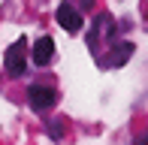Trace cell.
<instances>
[{"label": "cell", "mask_w": 148, "mask_h": 145, "mask_svg": "<svg viewBox=\"0 0 148 145\" xmlns=\"http://www.w3.org/2000/svg\"><path fill=\"white\" fill-rule=\"evenodd\" d=\"M133 57V42H118V45H112V51L106 55V67H124L127 61Z\"/></svg>", "instance_id": "cell-5"}, {"label": "cell", "mask_w": 148, "mask_h": 145, "mask_svg": "<svg viewBox=\"0 0 148 145\" xmlns=\"http://www.w3.org/2000/svg\"><path fill=\"white\" fill-rule=\"evenodd\" d=\"M133 145H148V130H145V133H139L136 139H133Z\"/></svg>", "instance_id": "cell-7"}, {"label": "cell", "mask_w": 148, "mask_h": 145, "mask_svg": "<svg viewBox=\"0 0 148 145\" xmlns=\"http://www.w3.org/2000/svg\"><path fill=\"white\" fill-rule=\"evenodd\" d=\"M49 136H51V139H64V124L49 121Z\"/></svg>", "instance_id": "cell-6"}, {"label": "cell", "mask_w": 148, "mask_h": 145, "mask_svg": "<svg viewBox=\"0 0 148 145\" xmlns=\"http://www.w3.org/2000/svg\"><path fill=\"white\" fill-rule=\"evenodd\" d=\"M6 72L12 79H21L27 72V49H24V39H18V42H12L6 49Z\"/></svg>", "instance_id": "cell-2"}, {"label": "cell", "mask_w": 148, "mask_h": 145, "mask_svg": "<svg viewBox=\"0 0 148 145\" xmlns=\"http://www.w3.org/2000/svg\"><path fill=\"white\" fill-rule=\"evenodd\" d=\"M55 18H58V24L66 30V34H79V30L85 27V21H82V12H79L76 6L70 3V0H64V3L58 6V15H55Z\"/></svg>", "instance_id": "cell-3"}, {"label": "cell", "mask_w": 148, "mask_h": 145, "mask_svg": "<svg viewBox=\"0 0 148 145\" xmlns=\"http://www.w3.org/2000/svg\"><path fill=\"white\" fill-rule=\"evenodd\" d=\"M30 61H33V67H49L51 61H55V39L51 36H39V39H33V45H30Z\"/></svg>", "instance_id": "cell-4"}, {"label": "cell", "mask_w": 148, "mask_h": 145, "mask_svg": "<svg viewBox=\"0 0 148 145\" xmlns=\"http://www.w3.org/2000/svg\"><path fill=\"white\" fill-rule=\"evenodd\" d=\"M58 103V91L51 85H30L27 88V106L33 112H49Z\"/></svg>", "instance_id": "cell-1"}]
</instances>
